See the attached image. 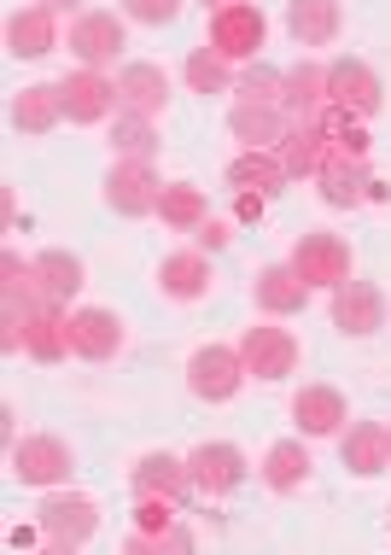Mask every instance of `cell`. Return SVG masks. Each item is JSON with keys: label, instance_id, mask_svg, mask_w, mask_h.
<instances>
[{"label": "cell", "instance_id": "ac0fdd59", "mask_svg": "<svg viewBox=\"0 0 391 555\" xmlns=\"http://www.w3.org/2000/svg\"><path fill=\"white\" fill-rule=\"evenodd\" d=\"M275 153H281V164H287L292 182H304V176L315 182V176H322L327 164H334V141H327V129H322V124H292V134L275 146Z\"/></svg>", "mask_w": 391, "mask_h": 555}, {"label": "cell", "instance_id": "836d02e7", "mask_svg": "<svg viewBox=\"0 0 391 555\" xmlns=\"http://www.w3.org/2000/svg\"><path fill=\"white\" fill-rule=\"evenodd\" d=\"M0 305H36V263L0 251Z\"/></svg>", "mask_w": 391, "mask_h": 555}, {"label": "cell", "instance_id": "e0dca14e", "mask_svg": "<svg viewBox=\"0 0 391 555\" xmlns=\"http://www.w3.org/2000/svg\"><path fill=\"white\" fill-rule=\"evenodd\" d=\"M117 100H123V112L158 117L164 100H170V77H164V65H153V59L123 65V70H117Z\"/></svg>", "mask_w": 391, "mask_h": 555}, {"label": "cell", "instance_id": "d590c367", "mask_svg": "<svg viewBox=\"0 0 391 555\" xmlns=\"http://www.w3.org/2000/svg\"><path fill=\"white\" fill-rule=\"evenodd\" d=\"M123 18L164 29V24H175V18H182V0H123Z\"/></svg>", "mask_w": 391, "mask_h": 555}, {"label": "cell", "instance_id": "603a6c76", "mask_svg": "<svg viewBox=\"0 0 391 555\" xmlns=\"http://www.w3.org/2000/svg\"><path fill=\"white\" fill-rule=\"evenodd\" d=\"M281 106H287L292 124H315V117L327 112V65L298 59V65L287 70V88H281Z\"/></svg>", "mask_w": 391, "mask_h": 555}, {"label": "cell", "instance_id": "4fadbf2b", "mask_svg": "<svg viewBox=\"0 0 391 555\" xmlns=\"http://www.w3.org/2000/svg\"><path fill=\"white\" fill-rule=\"evenodd\" d=\"M70 351L82 357V363H112L117 351H123V322H117V310H70Z\"/></svg>", "mask_w": 391, "mask_h": 555}, {"label": "cell", "instance_id": "8fae6325", "mask_svg": "<svg viewBox=\"0 0 391 555\" xmlns=\"http://www.w3.org/2000/svg\"><path fill=\"white\" fill-rule=\"evenodd\" d=\"M58 94H65V117L70 124H105L112 112H123V100H117V82L105 77V70H77V77L58 82Z\"/></svg>", "mask_w": 391, "mask_h": 555}, {"label": "cell", "instance_id": "ffe728a7", "mask_svg": "<svg viewBox=\"0 0 391 555\" xmlns=\"http://www.w3.org/2000/svg\"><path fill=\"white\" fill-rule=\"evenodd\" d=\"M292 422L304 439H334V433L351 422V410H344V398L334 386H304V392L292 398Z\"/></svg>", "mask_w": 391, "mask_h": 555}, {"label": "cell", "instance_id": "7c38bea8", "mask_svg": "<svg viewBox=\"0 0 391 555\" xmlns=\"http://www.w3.org/2000/svg\"><path fill=\"white\" fill-rule=\"evenodd\" d=\"M239 357H246V374H258V380H287L298 369V339L287 327H246Z\"/></svg>", "mask_w": 391, "mask_h": 555}, {"label": "cell", "instance_id": "7a4b0ae2", "mask_svg": "<svg viewBox=\"0 0 391 555\" xmlns=\"http://www.w3.org/2000/svg\"><path fill=\"white\" fill-rule=\"evenodd\" d=\"M239 386H246V357L239 345H199L187 357V392L205 403H229Z\"/></svg>", "mask_w": 391, "mask_h": 555}, {"label": "cell", "instance_id": "d4e9b609", "mask_svg": "<svg viewBox=\"0 0 391 555\" xmlns=\"http://www.w3.org/2000/svg\"><path fill=\"white\" fill-rule=\"evenodd\" d=\"M229 182L239 193H263V199H269V193H281L292 176H287V164H281L275 146H246V153L229 164Z\"/></svg>", "mask_w": 391, "mask_h": 555}, {"label": "cell", "instance_id": "7402d4cb", "mask_svg": "<svg viewBox=\"0 0 391 555\" xmlns=\"http://www.w3.org/2000/svg\"><path fill=\"white\" fill-rule=\"evenodd\" d=\"M29 357L36 363H65L70 357V310L65 305H48V298L29 305Z\"/></svg>", "mask_w": 391, "mask_h": 555}, {"label": "cell", "instance_id": "8992f818", "mask_svg": "<svg viewBox=\"0 0 391 555\" xmlns=\"http://www.w3.org/2000/svg\"><path fill=\"white\" fill-rule=\"evenodd\" d=\"M123 48L129 41H123V18H117V12H77V18H70V59H77V65L105 70Z\"/></svg>", "mask_w": 391, "mask_h": 555}, {"label": "cell", "instance_id": "277c9868", "mask_svg": "<svg viewBox=\"0 0 391 555\" xmlns=\"http://www.w3.org/2000/svg\"><path fill=\"white\" fill-rule=\"evenodd\" d=\"M158 170L153 158H117L112 176H105V205H112L117 217H158Z\"/></svg>", "mask_w": 391, "mask_h": 555}, {"label": "cell", "instance_id": "9a60e30c", "mask_svg": "<svg viewBox=\"0 0 391 555\" xmlns=\"http://www.w3.org/2000/svg\"><path fill=\"white\" fill-rule=\"evenodd\" d=\"M129 486H134V498H175L182 503L193 491V474H187L182 456H170V450H146L129 468Z\"/></svg>", "mask_w": 391, "mask_h": 555}, {"label": "cell", "instance_id": "4dcf8cb0", "mask_svg": "<svg viewBox=\"0 0 391 555\" xmlns=\"http://www.w3.org/2000/svg\"><path fill=\"white\" fill-rule=\"evenodd\" d=\"M158 217H164V229L193 234V229H199V222L210 217V205H205V193L193 188V182H164V193H158Z\"/></svg>", "mask_w": 391, "mask_h": 555}, {"label": "cell", "instance_id": "f35d334b", "mask_svg": "<svg viewBox=\"0 0 391 555\" xmlns=\"http://www.w3.org/2000/svg\"><path fill=\"white\" fill-rule=\"evenodd\" d=\"M36 7H48V12H77L82 0H36Z\"/></svg>", "mask_w": 391, "mask_h": 555}, {"label": "cell", "instance_id": "44dd1931", "mask_svg": "<svg viewBox=\"0 0 391 555\" xmlns=\"http://www.w3.org/2000/svg\"><path fill=\"white\" fill-rule=\"evenodd\" d=\"M58 124H65V94H58V82H36V88H24V94L12 100V129L29 134V141L53 134Z\"/></svg>", "mask_w": 391, "mask_h": 555}, {"label": "cell", "instance_id": "5b68a950", "mask_svg": "<svg viewBox=\"0 0 391 555\" xmlns=\"http://www.w3.org/2000/svg\"><path fill=\"white\" fill-rule=\"evenodd\" d=\"M292 269L310 281V287H339V281H351V246H344L339 234H327V229L298 234Z\"/></svg>", "mask_w": 391, "mask_h": 555}, {"label": "cell", "instance_id": "ab89813d", "mask_svg": "<svg viewBox=\"0 0 391 555\" xmlns=\"http://www.w3.org/2000/svg\"><path fill=\"white\" fill-rule=\"evenodd\" d=\"M205 7H210V12H222V7H239V0H205Z\"/></svg>", "mask_w": 391, "mask_h": 555}, {"label": "cell", "instance_id": "2e32d148", "mask_svg": "<svg viewBox=\"0 0 391 555\" xmlns=\"http://www.w3.org/2000/svg\"><path fill=\"white\" fill-rule=\"evenodd\" d=\"M229 129H234V141H246V146H281L292 134V117H287V106H275V100H239L229 112Z\"/></svg>", "mask_w": 391, "mask_h": 555}, {"label": "cell", "instance_id": "83f0119b", "mask_svg": "<svg viewBox=\"0 0 391 555\" xmlns=\"http://www.w3.org/2000/svg\"><path fill=\"white\" fill-rule=\"evenodd\" d=\"M158 293L164 298H182V305L205 298L210 293V258H205V251H170V258L158 263Z\"/></svg>", "mask_w": 391, "mask_h": 555}, {"label": "cell", "instance_id": "9c48e42d", "mask_svg": "<svg viewBox=\"0 0 391 555\" xmlns=\"http://www.w3.org/2000/svg\"><path fill=\"white\" fill-rule=\"evenodd\" d=\"M327 100L344 112H356V117H374L380 112V100H386V82L374 77V65H363V59H334L327 65Z\"/></svg>", "mask_w": 391, "mask_h": 555}, {"label": "cell", "instance_id": "e575fe53", "mask_svg": "<svg viewBox=\"0 0 391 555\" xmlns=\"http://www.w3.org/2000/svg\"><path fill=\"white\" fill-rule=\"evenodd\" d=\"M281 88H287V70L263 65V59L239 77V94H246V100H275V106H281Z\"/></svg>", "mask_w": 391, "mask_h": 555}, {"label": "cell", "instance_id": "5bb4252c", "mask_svg": "<svg viewBox=\"0 0 391 555\" xmlns=\"http://www.w3.org/2000/svg\"><path fill=\"white\" fill-rule=\"evenodd\" d=\"M310 293H315V287L292 269V258H287V263H263L258 281H251V298H258L263 317H298V310L310 305Z\"/></svg>", "mask_w": 391, "mask_h": 555}, {"label": "cell", "instance_id": "d6986e66", "mask_svg": "<svg viewBox=\"0 0 391 555\" xmlns=\"http://www.w3.org/2000/svg\"><path fill=\"white\" fill-rule=\"evenodd\" d=\"M339 462H344L351 474H363V479L386 474V468H391V427H386V422H356V427L339 439Z\"/></svg>", "mask_w": 391, "mask_h": 555}, {"label": "cell", "instance_id": "4316f807", "mask_svg": "<svg viewBox=\"0 0 391 555\" xmlns=\"http://www.w3.org/2000/svg\"><path fill=\"white\" fill-rule=\"evenodd\" d=\"M339 24H344L339 0H287V29L298 48H327L339 36Z\"/></svg>", "mask_w": 391, "mask_h": 555}, {"label": "cell", "instance_id": "8d00e7d4", "mask_svg": "<svg viewBox=\"0 0 391 555\" xmlns=\"http://www.w3.org/2000/svg\"><path fill=\"white\" fill-rule=\"evenodd\" d=\"M193 240H199V251H222L234 240V229H229V222H217V217H205L199 229H193Z\"/></svg>", "mask_w": 391, "mask_h": 555}, {"label": "cell", "instance_id": "f1b7e54d", "mask_svg": "<svg viewBox=\"0 0 391 555\" xmlns=\"http://www.w3.org/2000/svg\"><path fill=\"white\" fill-rule=\"evenodd\" d=\"M36 263V298H48V305H70V298L82 293V258L77 251H41V258H29Z\"/></svg>", "mask_w": 391, "mask_h": 555}, {"label": "cell", "instance_id": "cb8c5ba5", "mask_svg": "<svg viewBox=\"0 0 391 555\" xmlns=\"http://www.w3.org/2000/svg\"><path fill=\"white\" fill-rule=\"evenodd\" d=\"M58 12L48 7H24V12H12L6 18V53L12 59H48L58 48Z\"/></svg>", "mask_w": 391, "mask_h": 555}, {"label": "cell", "instance_id": "74e56055", "mask_svg": "<svg viewBox=\"0 0 391 555\" xmlns=\"http://www.w3.org/2000/svg\"><path fill=\"white\" fill-rule=\"evenodd\" d=\"M263 211H269L263 193H239V199H234V217H239V222H263Z\"/></svg>", "mask_w": 391, "mask_h": 555}, {"label": "cell", "instance_id": "484cf974", "mask_svg": "<svg viewBox=\"0 0 391 555\" xmlns=\"http://www.w3.org/2000/svg\"><path fill=\"white\" fill-rule=\"evenodd\" d=\"M322 205H334V211H351V205H368L374 193V176H368V158H334L322 176Z\"/></svg>", "mask_w": 391, "mask_h": 555}, {"label": "cell", "instance_id": "f546056e", "mask_svg": "<svg viewBox=\"0 0 391 555\" xmlns=\"http://www.w3.org/2000/svg\"><path fill=\"white\" fill-rule=\"evenodd\" d=\"M310 468L315 462H310L304 439H281V444H269V456H263V486L287 498V491H298L310 479Z\"/></svg>", "mask_w": 391, "mask_h": 555}, {"label": "cell", "instance_id": "52a82bcc", "mask_svg": "<svg viewBox=\"0 0 391 555\" xmlns=\"http://www.w3.org/2000/svg\"><path fill=\"white\" fill-rule=\"evenodd\" d=\"M334 327L344 339H368L386 327V293L374 287V281H339L334 287Z\"/></svg>", "mask_w": 391, "mask_h": 555}, {"label": "cell", "instance_id": "ba28073f", "mask_svg": "<svg viewBox=\"0 0 391 555\" xmlns=\"http://www.w3.org/2000/svg\"><path fill=\"white\" fill-rule=\"evenodd\" d=\"M12 479L18 486H58V479H70V444L53 439V433H29V439L12 444Z\"/></svg>", "mask_w": 391, "mask_h": 555}, {"label": "cell", "instance_id": "3957f363", "mask_svg": "<svg viewBox=\"0 0 391 555\" xmlns=\"http://www.w3.org/2000/svg\"><path fill=\"white\" fill-rule=\"evenodd\" d=\"M263 41H269V18H263L258 7H251V0L210 12V41H205V48H217L222 59H229V65H246V59H258Z\"/></svg>", "mask_w": 391, "mask_h": 555}, {"label": "cell", "instance_id": "1f68e13d", "mask_svg": "<svg viewBox=\"0 0 391 555\" xmlns=\"http://www.w3.org/2000/svg\"><path fill=\"white\" fill-rule=\"evenodd\" d=\"M182 77H187V88H193V94H229V88H234V65H229V59H222L217 48H193L187 53V65H182Z\"/></svg>", "mask_w": 391, "mask_h": 555}, {"label": "cell", "instance_id": "30bf717a", "mask_svg": "<svg viewBox=\"0 0 391 555\" xmlns=\"http://www.w3.org/2000/svg\"><path fill=\"white\" fill-rule=\"evenodd\" d=\"M187 474H193V491L199 498H229V491L246 486V456H239V444H199L187 456Z\"/></svg>", "mask_w": 391, "mask_h": 555}, {"label": "cell", "instance_id": "d6a6232c", "mask_svg": "<svg viewBox=\"0 0 391 555\" xmlns=\"http://www.w3.org/2000/svg\"><path fill=\"white\" fill-rule=\"evenodd\" d=\"M112 146H117V158H153L164 141H158V129H153V117H141V112H117Z\"/></svg>", "mask_w": 391, "mask_h": 555}, {"label": "cell", "instance_id": "6da1fadb", "mask_svg": "<svg viewBox=\"0 0 391 555\" xmlns=\"http://www.w3.org/2000/svg\"><path fill=\"white\" fill-rule=\"evenodd\" d=\"M36 532H41V544H48V550L70 555V550H82L88 538L100 532V508H94V498L58 491V498H48L36 508Z\"/></svg>", "mask_w": 391, "mask_h": 555}]
</instances>
